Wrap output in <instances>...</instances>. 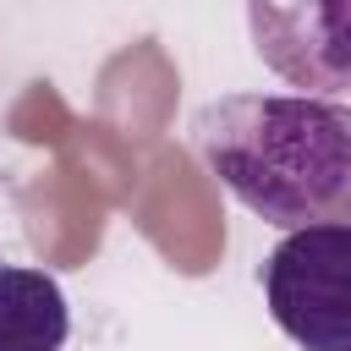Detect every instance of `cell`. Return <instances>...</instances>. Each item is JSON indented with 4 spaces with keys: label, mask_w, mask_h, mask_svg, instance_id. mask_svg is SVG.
<instances>
[{
    "label": "cell",
    "mask_w": 351,
    "mask_h": 351,
    "mask_svg": "<svg viewBox=\"0 0 351 351\" xmlns=\"http://www.w3.org/2000/svg\"><path fill=\"white\" fill-rule=\"evenodd\" d=\"M192 154L274 230L351 225V104L329 93H225L186 121Z\"/></svg>",
    "instance_id": "1"
},
{
    "label": "cell",
    "mask_w": 351,
    "mask_h": 351,
    "mask_svg": "<svg viewBox=\"0 0 351 351\" xmlns=\"http://www.w3.org/2000/svg\"><path fill=\"white\" fill-rule=\"evenodd\" d=\"M263 307L302 351H351V225H302L258 269Z\"/></svg>",
    "instance_id": "2"
},
{
    "label": "cell",
    "mask_w": 351,
    "mask_h": 351,
    "mask_svg": "<svg viewBox=\"0 0 351 351\" xmlns=\"http://www.w3.org/2000/svg\"><path fill=\"white\" fill-rule=\"evenodd\" d=\"M252 55L302 93H351V0H247Z\"/></svg>",
    "instance_id": "3"
},
{
    "label": "cell",
    "mask_w": 351,
    "mask_h": 351,
    "mask_svg": "<svg viewBox=\"0 0 351 351\" xmlns=\"http://www.w3.org/2000/svg\"><path fill=\"white\" fill-rule=\"evenodd\" d=\"M71 307L55 274L33 263H0V351H60Z\"/></svg>",
    "instance_id": "4"
}]
</instances>
